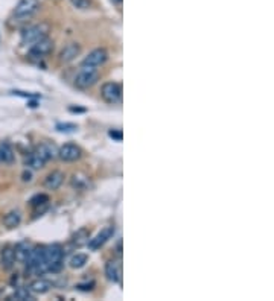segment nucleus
Returning <instances> with one entry per match:
<instances>
[{
  "mask_svg": "<svg viewBox=\"0 0 274 301\" xmlns=\"http://www.w3.org/2000/svg\"><path fill=\"white\" fill-rule=\"evenodd\" d=\"M23 180H24V181H31V174H26V172H24V174H23Z\"/></svg>",
  "mask_w": 274,
  "mask_h": 301,
  "instance_id": "obj_30",
  "label": "nucleus"
},
{
  "mask_svg": "<svg viewBox=\"0 0 274 301\" xmlns=\"http://www.w3.org/2000/svg\"><path fill=\"white\" fill-rule=\"evenodd\" d=\"M89 262V257L86 254H75L72 259H70V266L73 269H80L83 266H86V263Z\"/></svg>",
  "mask_w": 274,
  "mask_h": 301,
  "instance_id": "obj_22",
  "label": "nucleus"
},
{
  "mask_svg": "<svg viewBox=\"0 0 274 301\" xmlns=\"http://www.w3.org/2000/svg\"><path fill=\"white\" fill-rule=\"evenodd\" d=\"M24 165H26L28 168H31V169H41V168H44L46 161H44L43 158H40L38 154L34 151V152H31V154L24 158Z\"/></svg>",
  "mask_w": 274,
  "mask_h": 301,
  "instance_id": "obj_20",
  "label": "nucleus"
},
{
  "mask_svg": "<svg viewBox=\"0 0 274 301\" xmlns=\"http://www.w3.org/2000/svg\"><path fill=\"white\" fill-rule=\"evenodd\" d=\"M12 300H17V301L32 300L31 291H29V289H26V288H18V289L12 294Z\"/></svg>",
  "mask_w": 274,
  "mask_h": 301,
  "instance_id": "obj_23",
  "label": "nucleus"
},
{
  "mask_svg": "<svg viewBox=\"0 0 274 301\" xmlns=\"http://www.w3.org/2000/svg\"><path fill=\"white\" fill-rule=\"evenodd\" d=\"M93 286H94V283L91 282L89 285H78V289H80V291H91Z\"/></svg>",
  "mask_w": 274,
  "mask_h": 301,
  "instance_id": "obj_28",
  "label": "nucleus"
},
{
  "mask_svg": "<svg viewBox=\"0 0 274 301\" xmlns=\"http://www.w3.org/2000/svg\"><path fill=\"white\" fill-rule=\"evenodd\" d=\"M70 111H72V113H84L86 110H84V108H75V106H72Z\"/></svg>",
  "mask_w": 274,
  "mask_h": 301,
  "instance_id": "obj_29",
  "label": "nucleus"
},
{
  "mask_svg": "<svg viewBox=\"0 0 274 301\" xmlns=\"http://www.w3.org/2000/svg\"><path fill=\"white\" fill-rule=\"evenodd\" d=\"M99 79V72L96 67H89V66H83L80 73L75 78V86L81 90L90 89L93 87Z\"/></svg>",
  "mask_w": 274,
  "mask_h": 301,
  "instance_id": "obj_2",
  "label": "nucleus"
},
{
  "mask_svg": "<svg viewBox=\"0 0 274 301\" xmlns=\"http://www.w3.org/2000/svg\"><path fill=\"white\" fill-rule=\"evenodd\" d=\"M113 234H114V227H113V225H108V227H105L94 239H90L87 245H89L90 250L96 251V250H99L102 245H105V243L113 237Z\"/></svg>",
  "mask_w": 274,
  "mask_h": 301,
  "instance_id": "obj_10",
  "label": "nucleus"
},
{
  "mask_svg": "<svg viewBox=\"0 0 274 301\" xmlns=\"http://www.w3.org/2000/svg\"><path fill=\"white\" fill-rule=\"evenodd\" d=\"M49 202V197L47 195H37L31 200V205L32 207H40V205H46Z\"/></svg>",
  "mask_w": 274,
  "mask_h": 301,
  "instance_id": "obj_24",
  "label": "nucleus"
},
{
  "mask_svg": "<svg viewBox=\"0 0 274 301\" xmlns=\"http://www.w3.org/2000/svg\"><path fill=\"white\" fill-rule=\"evenodd\" d=\"M57 129L61 132H73L78 129V126L73 123H60V125H57Z\"/></svg>",
  "mask_w": 274,
  "mask_h": 301,
  "instance_id": "obj_25",
  "label": "nucleus"
},
{
  "mask_svg": "<svg viewBox=\"0 0 274 301\" xmlns=\"http://www.w3.org/2000/svg\"><path fill=\"white\" fill-rule=\"evenodd\" d=\"M89 239H90V231L87 230V228H81V230H78L73 236H72V243L75 245V247H84V245H87L89 243Z\"/></svg>",
  "mask_w": 274,
  "mask_h": 301,
  "instance_id": "obj_18",
  "label": "nucleus"
},
{
  "mask_svg": "<svg viewBox=\"0 0 274 301\" xmlns=\"http://www.w3.org/2000/svg\"><path fill=\"white\" fill-rule=\"evenodd\" d=\"M80 53H81V46H80L78 43H70V44L64 46L63 50L60 52V61H61V63H70V61H73Z\"/></svg>",
  "mask_w": 274,
  "mask_h": 301,
  "instance_id": "obj_12",
  "label": "nucleus"
},
{
  "mask_svg": "<svg viewBox=\"0 0 274 301\" xmlns=\"http://www.w3.org/2000/svg\"><path fill=\"white\" fill-rule=\"evenodd\" d=\"M0 161L11 165L14 161V151L8 143H2L0 145Z\"/></svg>",
  "mask_w": 274,
  "mask_h": 301,
  "instance_id": "obj_21",
  "label": "nucleus"
},
{
  "mask_svg": "<svg viewBox=\"0 0 274 301\" xmlns=\"http://www.w3.org/2000/svg\"><path fill=\"white\" fill-rule=\"evenodd\" d=\"M15 263V257H14V248L6 247L2 251V266L3 269H11Z\"/></svg>",
  "mask_w": 274,
  "mask_h": 301,
  "instance_id": "obj_19",
  "label": "nucleus"
},
{
  "mask_svg": "<svg viewBox=\"0 0 274 301\" xmlns=\"http://www.w3.org/2000/svg\"><path fill=\"white\" fill-rule=\"evenodd\" d=\"M20 222H21V214H20L18 210H12V211L6 213L3 216V224L8 228H15V227L20 225Z\"/></svg>",
  "mask_w": 274,
  "mask_h": 301,
  "instance_id": "obj_17",
  "label": "nucleus"
},
{
  "mask_svg": "<svg viewBox=\"0 0 274 301\" xmlns=\"http://www.w3.org/2000/svg\"><path fill=\"white\" fill-rule=\"evenodd\" d=\"M40 6V0H20L14 9L15 18H28L31 17Z\"/></svg>",
  "mask_w": 274,
  "mask_h": 301,
  "instance_id": "obj_7",
  "label": "nucleus"
},
{
  "mask_svg": "<svg viewBox=\"0 0 274 301\" xmlns=\"http://www.w3.org/2000/svg\"><path fill=\"white\" fill-rule=\"evenodd\" d=\"M113 3H116V5H120L122 3V0H111Z\"/></svg>",
  "mask_w": 274,
  "mask_h": 301,
  "instance_id": "obj_31",
  "label": "nucleus"
},
{
  "mask_svg": "<svg viewBox=\"0 0 274 301\" xmlns=\"http://www.w3.org/2000/svg\"><path fill=\"white\" fill-rule=\"evenodd\" d=\"M31 245L28 242H20L15 245L14 248V257H15V262L18 263H24L29 257V253H31Z\"/></svg>",
  "mask_w": 274,
  "mask_h": 301,
  "instance_id": "obj_15",
  "label": "nucleus"
},
{
  "mask_svg": "<svg viewBox=\"0 0 274 301\" xmlns=\"http://www.w3.org/2000/svg\"><path fill=\"white\" fill-rule=\"evenodd\" d=\"M51 289H52V283L47 282V280H44V279H38V280L32 282L31 286H29V291L31 292H35V294H46Z\"/></svg>",
  "mask_w": 274,
  "mask_h": 301,
  "instance_id": "obj_16",
  "label": "nucleus"
},
{
  "mask_svg": "<svg viewBox=\"0 0 274 301\" xmlns=\"http://www.w3.org/2000/svg\"><path fill=\"white\" fill-rule=\"evenodd\" d=\"M101 96L107 103H119L122 100V87L117 83H105L101 89Z\"/></svg>",
  "mask_w": 274,
  "mask_h": 301,
  "instance_id": "obj_5",
  "label": "nucleus"
},
{
  "mask_svg": "<svg viewBox=\"0 0 274 301\" xmlns=\"http://www.w3.org/2000/svg\"><path fill=\"white\" fill-rule=\"evenodd\" d=\"M70 3L77 9H89L91 6V0H70Z\"/></svg>",
  "mask_w": 274,
  "mask_h": 301,
  "instance_id": "obj_26",
  "label": "nucleus"
},
{
  "mask_svg": "<svg viewBox=\"0 0 274 301\" xmlns=\"http://www.w3.org/2000/svg\"><path fill=\"white\" fill-rule=\"evenodd\" d=\"M52 50H54V41L49 37H44V38L38 40L37 43L31 44L29 55L34 58H43V57L49 55Z\"/></svg>",
  "mask_w": 274,
  "mask_h": 301,
  "instance_id": "obj_6",
  "label": "nucleus"
},
{
  "mask_svg": "<svg viewBox=\"0 0 274 301\" xmlns=\"http://www.w3.org/2000/svg\"><path fill=\"white\" fill-rule=\"evenodd\" d=\"M35 152H37L38 157L43 158L46 163H47L49 160H54L55 157H58V149H57V146H55L54 143H49V142L38 145L37 149H35Z\"/></svg>",
  "mask_w": 274,
  "mask_h": 301,
  "instance_id": "obj_11",
  "label": "nucleus"
},
{
  "mask_svg": "<svg viewBox=\"0 0 274 301\" xmlns=\"http://www.w3.org/2000/svg\"><path fill=\"white\" fill-rule=\"evenodd\" d=\"M108 135L111 137V139H114V140H117V142H120L122 140V131H116V129H111L110 132H108Z\"/></svg>",
  "mask_w": 274,
  "mask_h": 301,
  "instance_id": "obj_27",
  "label": "nucleus"
},
{
  "mask_svg": "<svg viewBox=\"0 0 274 301\" xmlns=\"http://www.w3.org/2000/svg\"><path fill=\"white\" fill-rule=\"evenodd\" d=\"M105 276L111 283H119L120 282V276H122V269H120V263L119 260H108L105 265Z\"/></svg>",
  "mask_w": 274,
  "mask_h": 301,
  "instance_id": "obj_13",
  "label": "nucleus"
},
{
  "mask_svg": "<svg viewBox=\"0 0 274 301\" xmlns=\"http://www.w3.org/2000/svg\"><path fill=\"white\" fill-rule=\"evenodd\" d=\"M47 32H49V26L44 24V23L31 26V28H28V29L23 31V34H21V43L26 44V46L28 44L31 46V44L37 43L38 40L47 37Z\"/></svg>",
  "mask_w": 274,
  "mask_h": 301,
  "instance_id": "obj_3",
  "label": "nucleus"
},
{
  "mask_svg": "<svg viewBox=\"0 0 274 301\" xmlns=\"http://www.w3.org/2000/svg\"><path fill=\"white\" fill-rule=\"evenodd\" d=\"M43 251H44V247H35V248L31 250L29 257L24 262L31 272H35V274H44L46 272L44 265H43Z\"/></svg>",
  "mask_w": 274,
  "mask_h": 301,
  "instance_id": "obj_4",
  "label": "nucleus"
},
{
  "mask_svg": "<svg viewBox=\"0 0 274 301\" xmlns=\"http://www.w3.org/2000/svg\"><path fill=\"white\" fill-rule=\"evenodd\" d=\"M83 155V151L78 145H73V143H66L63 145L60 149H58V157L63 160V161H67V163H72V161H77L80 160Z\"/></svg>",
  "mask_w": 274,
  "mask_h": 301,
  "instance_id": "obj_8",
  "label": "nucleus"
},
{
  "mask_svg": "<svg viewBox=\"0 0 274 301\" xmlns=\"http://www.w3.org/2000/svg\"><path fill=\"white\" fill-rule=\"evenodd\" d=\"M63 181H64V174L61 171H54V172H51L46 177L44 187L49 189V190H57V189H60V186L63 184Z\"/></svg>",
  "mask_w": 274,
  "mask_h": 301,
  "instance_id": "obj_14",
  "label": "nucleus"
},
{
  "mask_svg": "<svg viewBox=\"0 0 274 301\" xmlns=\"http://www.w3.org/2000/svg\"><path fill=\"white\" fill-rule=\"evenodd\" d=\"M63 260H64V251L61 245L54 243V245L44 247L43 265H44L46 272H58L63 266Z\"/></svg>",
  "mask_w": 274,
  "mask_h": 301,
  "instance_id": "obj_1",
  "label": "nucleus"
},
{
  "mask_svg": "<svg viewBox=\"0 0 274 301\" xmlns=\"http://www.w3.org/2000/svg\"><path fill=\"white\" fill-rule=\"evenodd\" d=\"M108 60V52L104 47L94 49L90 53L84 58L83 66H89V67H99L102 64H105V61Z\"/></svg>",
  "mask_w": 274,
  "mask_h": 301,
  "instance_id": "obj_9",
  "label": "nucleus"
}]
</instances>
